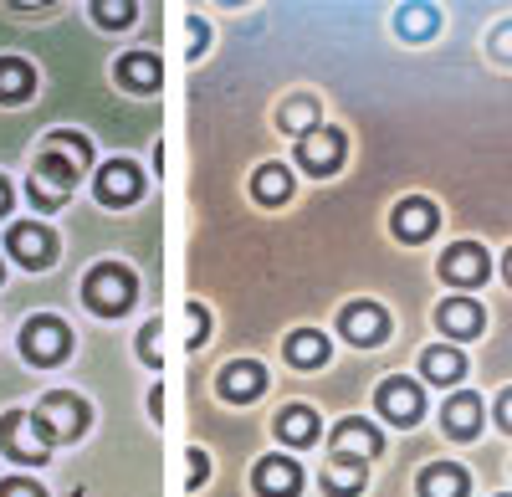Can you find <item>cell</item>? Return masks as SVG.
<instances>
[{
	"label": "cell",
	"mask_w": 512,
	"mask_h": 497,
	"mask_svg": "<svg viewBox=\"0 0 512 497\" xmlns=\"http://www.w3.org/2000/svg\"><path fill=\"white\" fill-rule=\"evenodd\" d=\"M82 298H88V308H93V313L118 318V313L134 308L139 282H134V272H128V267L103 262V267H93V272H88V282H82Z\"/></svg>",
	"instance_id": "cell-1"
},
{
	"label": "cell",
	"mask_w": 512,
	"mask_h": 497,
	"mask_svg": "<svg viewBox=\"0 0 512 497\" xmlns=\"http://www.w3.org/2000/svg\"><path fill=\"white\" fill-rule=\"evenodd\" d=\"M0 451H6L11 462H26V467H41L52 462V436L36 416L26 410H11V416H0Z\"/></svg>",
	"instance_id": "cell-2"
},
{
	"label": "cell",
	"mask_w": 512,
	"mask_h": 497,
	"mask_svg": "<svg viewBox=\"0 0 512 497\" xmlns=\"http://www.w3.org/2000/svg\"><path fill=\"white\" fill-rule=\"evenodd\" d=\"M67 349H72V328L62 318H52V313H41V318H31L21 328V354L31 364H57Z\"/></svg>",
	"instance_id": "cell-3"
},
{
	"label": "cell",
	"mask_w": 512,
	"mask_h": 497,
	"mask_svg": "<svg viewBox=\"0 0 512 497\" xmlns=\"http://www.w3.org/2000/svg\"><path fill=\"white\" fill-rule=\"evenodd\" d=\"M36 421L47 426L52 441H77L82 431H88V405H82L77 395H67V390H52L36 405Z\"/></svg>",
	"instance_id": "cell-4"
},
{
	"label": "cell",
	"mask_w": 512,
	"mask_h": 497,
	"mask_svg": "<svg viewBox=\"0 0 512 497\" xmlns=\"http://www.w3.org/2000/svg\"><path fill=\"white\" fill-rule=\"evenodd\" d=\"M72 185H77V170L67 159H57L52 149L36 159V170H31V200L41 205V211H52V205H62L67 195H72Z\"/></svg>",
	"instance_id": "cell-5"
},
{
	"label": "cell",
	"mask_w": 512,
	"mask_h": 497,
	"mask_svg": "<svg viewBox=\"0 0 512 497\" xmlns=\"http://www.w3.org/2000/svg\"><path fill=\"white\" fill-rule=\"evenodd\" d=\"M6 246H11V257H16L21 267H52V257H57V236H52L47 226H36V221L11 226Z\"/></svg>",
	"instance_id": "cell-6"
},
{
	"label": "cell",
	"mask_w": 512,
	"mask_h": 497,
	"mask_svg": "<svg viewBox=\"0 0 512 497\" xmlns=\"http://www.w3.org/2000/svg\"><path fill=\"white\" fill-rule=\"evenodd\" d=\"M297 159H303L313 175H333L338 159H344V134L338 129H308L297 139Z\"/></svg>",
	"instance_id": "cell-7"
},
{
	"label": "cell",
	"mask_w": 512,
	"mask_h": 497,
	"mask_svg": "<svg viewBox=\"0 0 512 497\" xmlns=\"http://www.w3.org/2000/svg\"><path fill=\"white\" fill-rule=\"evenodd\" d=\"M139 190H144L139 164H128V159L103 164V175H98V200L103 205H128V200H139Z\"/></svg>",
	"instance_id": "cell-8"
},
{
	"label": "cell",
	"mask_w": 512,
	"mask_h": 497,
	"mask_svg": "<svg viewBox=\"0 0 512 497\" xmlns=\"http://www.w3.org/2000/svg\"><path fill=\"white\" fill-rule=\"evenodd\" d=\"M441 277L446 282H456V287H472V282H482L487 277V252L477 241H461V246H451V252L441 257Z\"/></svg>",
	"instance_id": "cell-9"
},
{
	"label": "cell",
	"mask_w": 512,
	"mask_h": 497,
	"mask_svg": "<svg viewBox=\"0 0 512 497\" xmlns=\"http://www.w3.org/2000/svg\"><path fill=\"white\" fill-rule=\"evenodd\" d=\"M379 416H390L395 426H415L420 421V390L410 380H384L379 385Z\"/></svg>",
	"instance_id": "cell-10"
},
{
	"label": "cell",
	"mask_w": 512,
	"mask_h": 497,
	"mask_svg": "<svg viewBox=\"0 0 512 497\" xmlns=\"http://www.w3.org/2000/svg\"><path fill=\"white\" fill-rule=\"evenodd\" d=\"M297 487H303V472H297L292 457L256 462V492H262V497H297Z\"/></svg>",
	"instance_id": "cell-11"
},
{
	"label": "cell",
	"mask_w": 512,
	"mask_h": 497,
	"mask_svg": "<svg viewBox=\"0 0 512 497\" xmlns=\"http://www.w3.org/2000/svg\"><path fill=\"white\" fill-rule=\"evenodd\" d=\"M344 334H349V344H379L390 334V318H384L379 303H349L344 308Z\"/></svg>",
	"instance_id": "cell-12"
},
{
	"label": "cell",
	"mask_w": 512,
	"mask_h": 497,
	"mask_svg": "<svg viewBox=\"0 0 512 497\" xmlns=\"http://www.w3.org/2000/svg\"><path fill=\"white\" fill-rule=\"evenodd\" d=\"M333 451L338 462H364V457H379V431L369 421H344L333 431Z\"/></svg>",
	"instance_id": "cell-13"
},
{
	"label": "cell",
	"mask_w": 512,
	"mask_h": 497,
	"mask_svg": "<svg viewBox=\"0 0 512 497\" xmlns=\"http://www.w3.org/2000/svg\"><path fill=\"white\" fill-rule=\"evenodd\" d=\"M436 221H441V211L431 200H400V211H395V236H405V241H425L436 231Z\"/></svg>",
	"instance_id": "cell-14"
},
{
	"label": "cell",
	"mask_w": 512,
	"mask_h": 497,
	"mask_svg": "<svg viewBox=\"0 0 512 497\" xmlns=\"http://www.w3.org/2000/svg\"><path fill=\"white\" fill-rule=\"evenodd\" d=\"M262 390H267L262 364L241 359V364H226V369H221V395H226V400H256Z\"/></svg>",
	"instance_id": "cell-15"
},
{
	"label": "cell",
	"mask_w": 512,
	"mask_h": 497,
	"mask_svg": "<svg viewBox=\"0 0 512 497\" xmlns=\"http://www.w3.org/2000/svg\"><path fill=\"white\" fill-rule=\"evenodd\" d=\"M441 328L446 334H456V339H477L482 334V308L472 303V298H451V303H441Z\"/></svg>",
	"instance_id": "cell-16"
},
{
	"label": "cell",
	"mask_w": 512,
	"mask_h": 497,
	"mask_svg": "<svg viewBox=\"0 0 512 497\" xmlns=\"http://www.w3.org/2000/svg\"><path fill=\"white\" fill-rule=\"evenodd\" d=\"M420 369H425V380H431V385H456V380L466 375V359H461V349L436 344V349H425Z\"/></svg>",
	"instance_id": "cell-17"
},
{
	"label": "cell",
	"mask_w": 512,
	"mask_h": 497,
	"mask_svg": "<svg viewBox=\"0 0 512 497\" xmlns=\"http://www.w3.org/2000/svg\"><path fill=\"white\" fill-rule=\"evenodd\" d=\"M441 416H446V431L466 441V436L482 431V400H477V395H451Z\"/></svg>",
	"instance_id": "cell-18"
},
{
	"label": "cell",
	"mask_w": 512,
	"mask_h": 497,
	"mask_svg": "<svg viewBox=\"0 0 512 497\" xmlns=\"http://www.w3.org/2000/svg\"><path fill=\"white\" fill-rule=\"evenodd\" d=\"M420 497H466V472L456 462H436L420 472Z\"/></svg>",
	"instance_id": "cell-19"
},
{
	"label": "cell",
	"mask_w": 512,
	"mask_h": 497,
	"mask_svg": "<svg viewBox=\"0 0 512 497\" xmlns=\"http://www.w3.org/2000/svg\"><path fill=\"white\" fill-rule=\"evenodd\" d=\"M31 93H36V72L21 57L0 62V103H26Z\"/></svg>",
	"instance_id": "cell-20"
},
{
	"label": "cell",
	"mask_w": 512,
	"mask_h": 497,
	"mask_svg": "<svg viewBox=\"0 0 512 497\" xmlns=\"http://www.w3.org/2000/svg\"><path fill=\"white\" fill-rule=\"evenodd\" d=\"M118 77H123V88L149 93V88H159V57L154 52H128L118 62Z\"/></svg>",
	"instance_id": "cell-21"
},
{
	"label": "cell",
	"mask_w": 512,
	"mask_h": 497,
	"mask_svg": "<svg viewBox=\"0 0 512 497\" xmlns=\"http://www.w3.org/2000/svg\"><path fill=\"white\" fill-rule=\"evenodd\" d=\"M277 431H282V441H292V446H308L313 436H318V416L308 405H287L282 416H277Z\"/></svg>",
	"instance_id": "cell-22"
},
{
	"label": "cell",
	"mask_w": 512,
	"mask_h": 497,
	"mask_svg": "<svg viewBox=\"0 0 512 497\" xmlns=\"http://www.w3.org/2000/svg\"><path fill=\"white\" fill-rule=\"evenodd\" d=\"M251 190H256V200L282 205V200L292 195V175L282 170V164H262V170H256V180H251Z\"/></svg>",
	"instance_id": "cell-23"
},
{
	"label": "cell",
	"mask_w": 512,
	"mask_h": 497,
	"mask_svg": "<svg viewBox=\"0 0 512 497\" xmlns=\"http://www.w3.org/2000/svg\"><path fill=\"white\" fill-rule=\"evenodd\" d=\"M323 487L333 492V497H354L359 487H364V462H328V472H323Z\"/></svg>",
	"instance_id": "cell-24"
},
{
	"label": "cell",
	"mask_w": 512,
	"mask_h": 497,
	"mask_svg": "<svg viewBox=\"0 0 512 497\" xmlns=\"http://www.w3.org/2000/svg\"><path fill=\"white\" fill-rule=\"evenodd\" d=\"M287 359L303 364V369H308V364H323V359H328V339L313 334V328H297V334L287 339Z\"/></svg>",
	"instance_id": "cell-25"
},
{
	"label": "cell",
	"mask_w": 512,
	"mask_h": 497,
	"mask_svg": "<svg viewBox=\"0 0 512 497\" xmlns=\"http://www.w3.org/2000/svg\"><path fill=\"white\" fill-rule=\"evenodd\" d=\"M47 149H52L57 159H67L77 175H82V170H88V164H93V144L82 139V134H52V139H47Z\"/></svg>",
	"instance_id": "cell-26"
},
{
	"label": "cell",
	"mask_w": 512,
	"mask_h": 497,
	"mask_svg": "<svg viewBox=\"0 0 512 497\" xmlns=\"http://www.w3.org/2000/svg\"><path fill=\"white\" fill-rule=\"evenodd\" d=\"M282 129H292V134L318 129V103H313V98H292V103L282 108Z\"/></svg>",
	"instance_id": "cell-27"
},
{
	"label": "cell",
	"mask_w": 512,
	"mask_h": 497,
	"mask_svg": "<svg viewBox=\"0 0 512 497\" xmlns=\"http://www.w3.org/2000/svg\"><path fill=\"white\" fill-rule=\"evenodd\" d=\"M436 26H441V11L436 6H405L400 11V31L405 36H431Z\"/></svg>",
	"instance_id": "cell-28"
},
{
	"label": "cell",
	"mask_w": 512,
	"mask_h": 497,
	"mask_svg": "<svg viewBox=\"0 0 512 497\" xmlns=\"http://www.w3.org/2000/svg\"><path fill=\"white\" fill-rule=\"evenodd\" d=\"M93 16H98V26H128L134 21V6L128 0H103V6H93Z\"/></svg>",
	"instance_id": "cell-29"
},
{
	"label": "cell",
	"mask_w": 512,
	"mask_h": 497,
	"mask_svg": "<svg viewBox=\"0 0 512 497\" xmlns=\"http://www.w3.org/2000/svg\"><path fill=\"white\" fill-rule=\"evenodd\" d=\"M185 318H190V349H195V344H205V339H210V334H205V328H210V313H205L200 303H190V308H185Z\"/></svg>",
	"instance_id": "cell-30"
},
{
	"label": "cell",
	"mask_w": 512,
	"mask_h": 497,
	"mask_svg": "<svg viewBox=\"0 0 512 497\" xmlns=\"http://www.w3.org/2000/svg\"><path fill=\"white\" fill-rule=\"evenodd\" d=\"M0 497H47L36 482H26V477H6L0 482Z\"/></svg>",
	"instance_id": "cell-31"
},
{
	"label": "cell",
	"mask_w": 512,
	"mask_h": 497,
	"mask_svg": "<svg viewBox=\"0 0 512 497\" xmlns=\"http://www.w3.org/2000/svg\"><path fill=\"white\" fill-rule=\"evenodd\" d=\"M139 359H149V364L159 359V328H154V323H149L144 334H139Z\"/></svg>",
	"instance_id": "cell-32"
},
{
	"label": "cell",
	"mask_w": 512,
	"mask_h": 497,
	"mask_svg": "<svg viewBox=\"0 0 512 497\" xmlns=\"http://www.w3.org/2000/svg\"><path fill=\"white\" fill-rule=\"evenodd\" d=\"M210 477V462H205V451H190V487H200Z\"/></svg>",
	"instance_id": "cell-33"
},
{
	"label": "cell",
	"mask_w": 512,
	"mask_h": 497,
	"mask_svg": "<svg viewBox=\"0 0 512 497\" xmlns=\"http://www.w3.org/2000/svg\"><path fill=\"white\" fill-rule=\"evenodd\" d=\"M497 421L512 431V390H502V400H497Z\"/></svg>",
	"instance_id": "cell-34"
},
{
	"label": "cell",
	"mask_w": 512,
	"mask_h": 497,
	"mask_svg": "<svg viewBox=\"0 0 512 497\" xmlns=\"http://www.w3.org/2000/svg\"><path fill=\"white\" fill-rule=\"evenodd\" d=\"M497 52H502V57H512V26H502V31H497Z\"/></svg>",
	"instance_id": "cell-35"
},
{
	"label": "cell",
	"mask_w": 512,
	"mask_h": 497,
	"mask_svg": "<svg viewBox=\"0 0 512 497\" xmlns=\"http://www.w3.org/2000/svg\"><path fill=\"white\" fill-rule=\"evenodd\" d=\"M6 211H11V185L0 180V216H6Z\"/></svg>",
	"instance_id": "cell-36"
},
{
	"label": "cell",
	"mask_w": 512,
	"mask_h": 497,
	"mask_svg": "<svg viewBox=\"0 0 512 497\" xmlns=\"http://www.w3.org/2000/svg\"><path fill=\"white\" fill-rule=\"evenodd\" d=\"M507 282H512V252H507Z\"/></svg>",
	"instance_id": "cell-37"
}]
</instances>
